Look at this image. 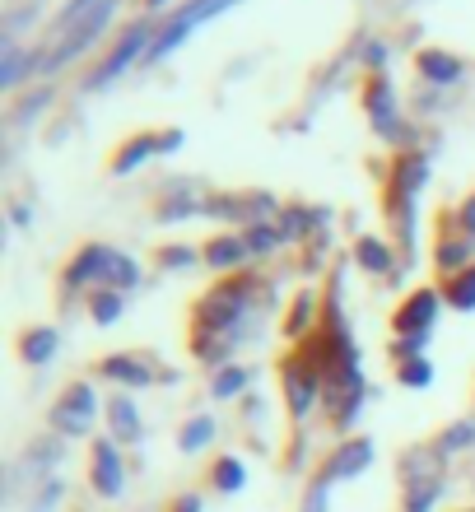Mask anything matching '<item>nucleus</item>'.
Segmentation results:
<instances>
[{
  "mask_svg": "<svg viewBox=\"0 0 475 512\" xmlns=\"http://www.w3.org/2000/svg\"><path fill=\"white\" fill-rule=\"evenodd\" d=\"M443 298H448L457 312H475V266H466L462 275H448V280H443Z\"/></svg>",
  "mask_w": 475,
  "mask_h": 512,
  "instance_id": "obj_24",
  "label": "nucleus"
},
{
  "mask_svg": "<svg viewBox=\"0 0 475 512\" xmlns=\"http://www.w3.org/2000/svg\"><path fill=\"white\" fill-rule=\"evenodd\" d=\"M47 103H52V89H33V94H24L10 108V126H28V117H38Z\"/></svg>",
  "mask_w": 475,
  "mask_h": 512,
  "instance_id": "obj_34",
  "label": "nucleus"
},
{
  "mask_svg": "<svg viewBox=\"0 0 475 512\" xmlns=\"http://www.w3.org/2000/svg\"><path fill=\"white\" fill-rule=\"evenodd\" d=\"M243 243H247L252 256H266V252H275V247L285 243V233H280V224H252V229L243 233Z\"/></svg>",
  "mask_w": 475,
  "mask_h": 512,
  "instance_id": "obj_31",
  "label": "nucleus"
},
{
  "mask_svg": "<svg viewBox=\"0 0 475 512\" xmlns=\"http://www.w3.org/2000/svg\"><path fill=\"white\" fill-rule=\"evenodd\" d=\"M215 443V419L210 415H196L182 424V433H177V447L182 452H205V447Z\"/></svg>",
  "mask_w": 475,
  "mask_h": 512,
  "instance_id": "obj_26",
  "label": "nucleus"
},
{
  "mask_svg": "<svg viewBox=\"0 0 475 512\" xmlns=\"http://www.w3.org/2000/svg\"><path fill=\"white\" fill-rule=\"evenodd\" d=\"M434 317H438V294L434 289H415V294L396 308V331H401V336H429Z\"/></svg>",
  "mask_w": 475,
  "mask_h": 512,
  "instance_id": "obj_10",
  "label": "nucleus"
},
{
  "mask_svg": "<svg viewBox=\"0 0 475 512\" xmlns=\"http://www.w3.org/2000/svg\"><path fill=\"white\" fill-rule=\"evenodd\" d=\"M443 494H448V471L424 475V480H406V499H401V508L406 512H434Z\"/></svg>",
  "mask_w": 475,
  "mask_h": 512,
  "instance_id": "obj_16",
  "label": "nucleus"
},
{
  "mask_svg": "<svg viewBox=\"0 0 475 512\" xmlns=\"http://www.w3.org/2000/svg\"><path fill=\"white\" fill-rule=\"evenodd\" d=\"M243 415L252 419V424H257V419L266 415V401H257V396H247V401H243Z\"/></svg>",
  "mask_w": 475,
  "mask_h": 512,
  "instance_id": "obj_44",
  "label": "nucleus"
},
{
  "mask_svg": "<svg viewBox=\"0 0 475 512\" xmlns=\"http://www.w3.org/2000/svg\"><path fill=\"white\" fill-rule=\"evenodd\" d=\"M182 149V131H163L159 135V154H177Z\"/></svg>",
  "mask_w": 475,
  "mask_h": 512,
  "instance_id": "obj_42",
  "label": "nucleus"
},
{
  "mask_svg": "<svg viewBox=\"0 0 475 512\" xmlns=\"http://www.w3.org/2000/svg\"><path fill=\"white\" fill-rule=\"evenodd\" d=\"M145 5H150V10H159V5H163V0H145Z\"/></svg>",
  "mask_w": 475,
  "mask_h": 512,
  "instance_id": "obj_45",
  "label": "nucleus"
},
{
  "mask_svg": "<svg viewBox=\"0 0 475 512\" xmlns=\"http://www.w3.org/2000/svg\"><path fill=\"white\" fill-rule=\"evenodd\" d=\"M326 494H331V480H317L313 489H308V512H326Z\"/></svg>",
  "mask_w": 475,
  "mask_h": 512,
  "instance_id": "obj_39",
  "label": "nucleus"
},
{
  "mask_svg": "<svg viewBox=\"0 0 475 512\" xmlns=\"http://www.w3.org/2000/svg\"><path fill=\"white\" fill-rule=\"evenodd\" d=\"M326 219H331V210H326V205H317V210L294 205V210H285V215H280V233H285V243H303L313 229H326Z\"/></svg>",
  "mask_w": 475,
  "mask_h": 512,
  "instance_id": "obj_18",
  "label": "nucleus"
},
{
  "mask_svg": "<svg viewBox=\"0 0 475 512\" xmlns=\"http://www.w3.org/2000/svg\"><path fill=\"white\" fill-rule=\"evenodd\" d=\"M108 438L117 447H136L145 438V419H140L131 396H112L108 401Z\"/></svg>",
  "mask_w": 475,
  "mask_h": 512,
  "instance_id": "obj_12",
  "label": "nucleus"
},
{
  "mask_svg": "<svg viewBox=\"0 0 475 512\" xmlns=\"http://www.w3.org/2000/svg\"><path fill=\"white\" fill-rule=\"evenodd\" d=\"M89 485H94L98 499H122V489H126V461H122V447L112 443V438H98V443H94Z\"/></svg>",
  "mask_w": 475,
  "mask_h": 512,
  "instance_id": "obj_6",
  "label": "nucleus"
},
{
  "mask_svg": "<svg viewBox=\"0 0 475 512\" xmlns=\"http://www.w3.org/2000/svg\"><path fill=\"white\" fill-rule=\"evenodd\" d=\"M257 298H261L257 275H229V280H219L215 289L196 303L191 331H243L247 336V317L257 312Z\"/></svg>",
  "mask_w": 475,
  "mask_h": 512,
  "instance_id": "obj_1",
  "label": "nucleus"
},
{
  "mask_svg": "<svg viewBox=\"0 0 475 512\" xmlns=\"http://www.w3.org/2000/svg\"><path fill=\"white\" fill-rule=\"evenodd\" d=\"M159 19H140V24H131L122 33V42L112 47L108 56H103V66L89 75V89H103V84H112L117 75H126V70L136 66V61H145V52H150V42L159 38Z\"/></svg>",
  "mask_w": 475,
  "mask_h": 512,
  "instance_id": "obj_4",
  "label": "nucleus"
},
{
  "mask_svg": "<svg viewBox=\"0 0 475 512\" xmlns=\"http://www.w3.org/2000/svg\"><path fill=\"white\" fill-rule=\"evenodd\" d=\"M154 261H159L163 270H187L191 261H196V252H191V247H159Z\"/></svg>",
  "mask_w": 475,
  "mask_h": 512,
  "instance_id": "obj_37",
  "label": "nucleus"
},
{
  "mask_svg": "<svg viewBox=\"0 0 475 512\" xmlns=\"http://www.w3.org/2000/svg\"><path fill=\"white\" fill-rule=\"evenodd\" d=\"M457 224H462V238H475V196L462 205V215H457Z\"/></svg>",
  "mask_w": 475,
  "mask_h": 512,
  "instance_id": "obj_41",
  "label": "nucleus"
},
{
  "mask_svg": "<svg viewBox=\"0 0 475 512\" xmlns=\"http://www.w3.org/2000/svg\"><path fill=\"white\" fill-rule=\"evenodd\" d=\"M471 252H475V238H448V233H443L434 247V261H438V270H443V280H448V275H462Z\"/></svg>",
  "mask_w": 475,
  "mask_h": 512,
  "instance_id": "obj_20",
  "label": "nucleus"
},
{
  "mask_svg": "<svg viewBox=\"0 0 475 512\" xmlns=\"http://www.w3.org/2000/svg\"><path fill=\"white\" fill-rule=\"evenodd\" d=\"M66 461V438L61 433H47V438H38V443H28L24 452V475H33V485H42V480H52V471Z\"/></svg>",
  "mask_w": 475,
  "mask_h": 512,
  "instance_id": "obj_13",
  "label": "nucleus"
},
{
  "mask_svg": "<svg viewBox=\"0 0 475 512\" xmlns=\"http://www.w3.org/2000/svg\"><path fill=\"white\" fill-rule=\"evenodd\" d=\"M103 289H117V294H126V289H136L140 284V266L131 261L126 252H108V266H103Z\"/></svg>",
  "mask_w": 475,
  "mask_h": 512,
  "instance_id": "obj_22",
  "label": "nucleus"
},
{
  "mask_svg": "<svg viewBox=\"0 0 475 512\" xmlns=\"http://www.w3.org/2000/svg\"><path fill=\"white\" fill-rule=\"evenodd\" d=\"M108 252L112 247H103V243H89V247H80V252L66 261V270H61V289H84L89 280H103V266H108Z\"/></svg>",
  "mask_w": 475,
  "mask_h": 512,
  "instance_id": "obj_11",
  "label": "nucleus"
},
{
  "mask_svg": "<svg viewBox=\"0 0 475 512\" xmlns=\"http://www.w3.org/2000/svg\"><path fill=\"white\" fill-rule=\"evenodd\" d=\"M326 396V368H322V354H317L313 340H303L299 354L285 359V405L294 419H308L313 405Z\"/></svg>",
  "mask_w": 475,
  "mask_h": 512,
  "instance_id": "obj_2",
  "label": "nucleus"
},
{
  "mask_svg": "<svg viewBox=\"0 0 475 512\" xmlns=\"http://www.w3.org/2000/svg\"><path fill=\"white\" fill-rule=\"evenodd\" d=\"M243 256H252V252H247V243H243V238H215V243L205 247V261H210V266H215V270H229V266H238Z\"/></svg>",
  "mask_w": 475,
  "mask_h": 512,
  "instance_id": "obj_29",
  "label": "nucleus"
},
{
  "mask_svg": "<svg viewBox=\"0 0 475 512\" xmlns=\"http://www.w3.org/2000/svg\"><path fill=\"white\" fill-rule=\"evenodd\" d=\"M159 154V135H150V131H140V135H131L117 154H112V173L117 177H126V173H136L145 159H154Z\"/></svg>",
  "mask_w": 475,
  "mask_h": 512,
  "instance_id": "obj_17",
  "label": "nucleus"
},
{
  "mask_svg": "<svg viewBox=\"0 0 475 512\" xmlns=\"http://www.w3.org/2000/svg\"><path fill=\"white\" fill-rule=\"evenodd\" d=\"M56 345H61V336H56L52 326H33V331H24V340H19V359L42 368L56 359Z\"/></svg>",
  "mask_w": 475,
  "mask_h": 512,
  "instance_id": "obj_19",
  "label": "nucleus"
},
{
  "mask_svg": "<svg viewBox=\"0 0 475 512\" xmlns=\"http://www.w3.org/2000/svg\"><path fill=\"white\" fill-rule=\"evenodd\" d=\"M354 261L364 270H373V275H392V252H387L382 238H359L354 243Z\"/></svg>",
  "mask_w": 475,
  "mask_h": 512,
  "instance_id": "obj_25",
  "label": "nucleus"
},
{
  "mask_svg": "<svg viewBox=\"0 0 475 512\" xmlns=\"http://www.w3.org/2000/svg\"><path fill=\"white\" fill-rule=\"evenodd\" d=\"M271 210H275L271 196H215V201H205V215L233 219V224H247V229L261 224Z\"/></svg>",
  "mask_w": 475,
  "mask_h": 512,
  "instance_id": "obj_9",
  "label": "nucleus"
},
{
  "mask_svg": "<svg viewBox=\"0 0 475 512\" xmlns=\"http://www.w3.org/2000/svg\"><path fill=\"white\" fill-rule=\"evenodd\" d=\"M247 382H252V368L224 364L215 378H210V396H215V401H233V396H243L247 391Z\"/></svg>",
  "mask_w": 475,
  "mask_h": 512,
  "instance_id": "obj_23",
  "label": "nucleus"
},
{
  "mask_svg": "<svg viewBox=\"0 0 475 512\" xmlns=\"http://www.w3.org/2000/svg\"><path fill=\"white\" fill-rule=\"evenodd\" d=\"M238 0H191V5H182V10L173 14V19H163V28H159V38L150 42V52H145V66H159L163 56L173 52L177 42L187 38V33H196V28L205 24V19H215V14H224V10H233Z\"/></svg>",
  "mask_w": 475,
  "mask_h": 512,
  "instance_id": "obj_3",
  "label": "nucleus"
},
{
  "mask_svg": "<svg viewBox=\"0 0 475 512\" xmlns=\"http://www.w3.org/2000/svg\"><path fill=\"white\" fill-rule=\"evenodd\" d=\"M89 312H94L98 326H112L117 317H122V294H117V289H94V298H89Z\"/></svg>",
  "mask_w": 475,
  "mask_h": 512,
  "instance_id": "obj_33",
  "label": "nucleus"
},
{
  "mask_svg": "<svg viewBox=\"0 0 475 512\" xmlns=\"http://www.w3.org/2000/svg\"><path fill=\"white\" fill-rule=\"evenodd\" d=\"M434 447L443 452V457H452V452H471L475 447V419H457V424H448V429L434 438Z\"/></svg>",
  "mask_w": 475,
  "mask_h": 512,
  "instance_id": "obj_27",
  "label": "nucleus"
},
{
  "mask_svg": "<svg viewBox=\"0 0 475 512\" xmlns=\"http://www.w3.org/2000/svg\"><path fill=\"white\" fill-rule=\"evenodd\" d=\"M112 14H117V0H103V5H98L94 14H89V19H84L80 28H70L66 38L56 42L52 47V56H47V70H61V66H70V61H75V56L84 52V47H89V42L98 38V33H103V28H108V19Z\"/></svg>",
  "mask_w": 475,
  "mask_h": 512,
  "instance_id": "obj_7",
  "label": "nucleus"
},
{
  "mask_svg": "<svg viewBox=\"0 0 475 512\" xmlns=\"http://www.w3.org/2000/svg\"><path fill=\"white\" fill-rule=\"evenodd\" d=\"M210 485H215L219 494H238V489L247 485L243 461H238V457H219V461H215V471H210Z\"/></svg>",
  "mask_w": 475,
  "mask_h": 512,
  "instance_id": "obj_28",
  "label": "nucleus"
},
{
  "mask_svg": "<svg viewBox=\"0 0 475 512\" xmlns=\"http://www.w3.org/2000/svg\"><path fill=\"white\" fill-rule=\"evenodd\" d=\"M373 457H378V447H373V438H345V443L331 452V461H326V480L336 485V480H354V475H364L368 466H373Z\"/></svg>",
  "mask_w": 475,
  "mask_h": 512,
  "instance_id": "obj_8",
  "label": "nucleus"
},
{
  "mask_svg": "<svg viewBox=\"0 0 475 512\" xmlns=\"http://www.w3.org/2000/svg\"><path fill=\"white\" fill-rule=\"evenodd\" d=\"M94 419H98V396L89 382H70L61 391V401L52 405V433H61V438H84L94 429Z\"/></svg>",
  "mask_w": 475,
  "mask_h": 512,
  "instance_id": "obj_5",
  "label": "nucleus"
},
{
  "mask_svg": "<svg viewBox=\"0 0 475 512\" xmlns=\"http://www.w3.org/2000/svg\"><path fill=\"white\" fill-rule=\"evenodd\" d=\"M205 503H201V494H182V499L173 503V512H201Z\"/></svg>",
  "mask_w": 475,
  "mask_h": 512,
  "instance_id": "obj_43",
  "label": "nucleus"
},
{
  "mask_svg": "<svg viewBox=\"0 0 475 512\" xmlns=\"http://www.w3.org/2000/svg\"><path fill=\"white\" fill-rule=\"evenodd\" d=\"M66 499V485L61 480H42V485H33V499H28V512H56V503Z\"/></svg>",
  "mask_w": 475,
  "mask_h": 512,
  "instance_id": "obj_35",
  "label": "nucleus"
},
{
  "mask_svg": "<svg viewBox=\"0 0 475 512\" xmlns=\"http://www.w3.org/2000/svg\"><path fill=\"white\" fill-rule=\"evenodd\" d=\"M382 61H387V47H382V42H368V47H364V66L368 70H382Z\"/></svg>",
  "mask_w": 475,
  "mask_h": 512,
  "instance_id": "obj_40",
  "label": "nucleus"
},
{
  "mask_svg": "<svg viewBox=\"0 0 475 512\" xmlns=\"http://www.w3.org/2000/svg\"><path fill=\"white\" fill-rule=\"evenodd\" d=\"M98 373H103L108 382H117V387H154V382H159L154 364L136 359V354H112V359L98 364Z\"/></svg>",
  "mask_w": 475,
  "mask_h": 512,
  "instance_id": "obj_14",
  "label": "nucleus"
},
{
  "mask_svg": "<svg viewBox=\"0 0 475 512\" xmlns=\"http://www.w3.org/2000/svg\"><path fill=\"white\" fill-rule=\"evenodd\" d=\"M415 66H420V75L429 84H438V89H448V84L462 75V61H457V56H448V52H420V56H415Z\"/></svg>",
  "mask_w": 475,
  "mask_h": 512,
  "instance_id": "obj_21",
  "label": "nucleus"
},
{
  "mask_svg": "<svg viewBox=\"0 0 475 512\" xmlns=\"http://www.w3.org/2000/svg\"><path fill=\"white\" fill-rule=\"evenodd\" d=\"M364 108H368V117H373V126H378V135H392L396 126H401V117H396V94H392V84L382 80V75L368 80Z\"/></svg>",
  "mask_w": 475,
  "mask_h": 512,
  "instance_id": "obj_15",
  "label": "nucleus"
},
{
  "mask_svg": "<svg viewBox=\"0 0 475 512\" xmlns=\"http://www.w3.org/2000/svg\"><path fill=\"white\" fill-rule=\"evenodd\" d=\"M424 345H429V336H401L392 345V354L401 359V364H410V359H424Z\"/></svg>",
  "mask_w": 475,
  "mask_h": 512,
  "instance_id": "obj_38",
  "label": "nucleus"
},
{
  "mask_svg": "<svg viewBox=\"0 0 475 512\" xmlns=\"http://www.w3.org/2000/svg\"><path fill=\"white\" fill-rule=\"evenodd\" d=\"M313 312H317L313 294H299V303H294V308H289V317H285V336L289 340L308 336V331H313Z\"/></svg>",
  "mask_w": 475,
  "mask_h": 512,
  "instance_id": "obj_32",
  "label": "nucleus"
},
{
  "mask_svg": "<svg viewBox=\"0 0 475 512\" xmlns=\"http://www.w3.org/2000/svg\"><path fill=\"white\" fill-rule=\"evenodd\" d=\"M191 215H205V201H191L187 191H182V196H173V201H163L159 210H154V219H159V224H182V219H191Z\"/></svg>",
  "mask_w": 475,
  "mask_h": 512,
  "instance_id": "obj_30",
  "label": "nucleus"
},
{
  "mask_svg": "<svg viewBox=\"0 0 475 512\" xmlns=\"http://www.w3.org/2000/svg\"><path fill=\"white\" fill-rule=\"evenodd\" d=\"M401 387H415V391H424L429 382H434V368H429V359H410V364H401Z\"/></svg>",
  "mask_w": 475,
  "mask_h": 512,
  "instance_id": "obj_36",
  "label": "nucleus"
}]
</instances>
